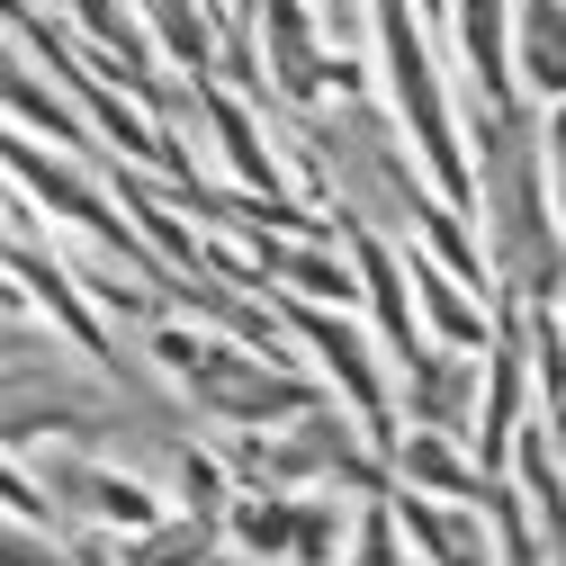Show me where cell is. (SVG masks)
<instances>
[{
  "label": "cell",
  "instance_id": "cell-1",
  "mask_svg": "<svg viewBox=\"0 0 566 566\" xmlns=\"http://www.w3.org/2000/svg\"><path fill=\"white\" fill-rule=\"evenodd\" d=\"M468 135H476V243L494 261L504 306H566V226L548 198L539 99H504V108L468 99Z\"/></svg>",
  "mask_w": 566,
  "mask_h": 566
},
{
  "label": "cell",
  "instance_id": "cell-2",
  "mask_svg": "<svg viewBox=\"0 0 566 566\" xmlns=\"http://www.w3.org/2000/svg\"><path fill=\"white\" fill-rule=\"evenodd\" d=\"M135 350H145V360L180 387V405L198 413L207 441H217V432H279V422H306L315 405H333V387H324L315 369L261 360V350L207 333V324H189V315H171L163 333H145Z\"/></svg>",
  "mask_w": 566,
  "mask_h": 566
},
{
  "label": "cell",
  "instance_id": "cell-3",
  "mask_svg": "<svg viewBox=\"0 0 566 566\" xmlns=\"http://www.w3.org/2000/svg\"><path fill=\"white\" fill-rule=\"evenodd\" d=\"M54 504H63V522L73 531H108V539H145V531H163L171 522V494L145 476V468H126V459H108V450H28L19 459Z\"/></svg>",
  "mask_w": 566,
  "mask_h": 566
},
{
  "label": "cell",
  "instance_id": "cell-4",
  "mask_svg": "<svg viewBox=\"0 0 566 566\" xmlns=\"http://www.w3.org/2000/svg\"><path fill=\"white\" fill-rule=\"evenodd\" d=\"M252 45H261V73H270V108H324L333 99L342 54H333V28L315 19V0H270Z\"/></svg>",
  "mask_w": 566,
  "mask_h": 566
},
{
  "label": "cell",
  "instance_id": "cell-5",
  "mask_svg": "<svg viewBox=\"0 0 566 566\" xmlns=\"http://www.w3.org/2000/svg\"><path fill=\"white\" fill-rule=\"evenodd\" d=\"M450 73L476 108L531 99L522 63H513V0H450Z\"/></svg>",
  "mask_w": 566,
  "mask_h": 566
},
{
  "label": "cell",
  "instance_id": "cell-6",
  "mask_svg": "<svg viewBox=\"0 0 566 566\" xmlns=\"http://www.w3.org/2000/svg\"><path fill=\"white\" fill-rule=\"evenodd\" d=\"M387 513L405 531V548L422 566H504V539H494V513L485 504H441V494H387Z\"/></svg>",
  "mask_w": 566,
  "mask_h": 566
},
{
  "label": "cell",
  "instance_id": "cell-7",
  "mask_svg": "<svg viewBox=\"0 0 566 566\" xmlns=\"http://www.w3.org/2000/svg\"><path fill=\"white\" fill-rule=\"evenodd\" d=\"M10 126H19V135H45V154H73V163H91V171L117 163V154L99 145V126L73 108V91H45V82H36V63H10Z\"/></svg>",
  "mask_w": 566,
  "mask_h": 566
},
{
  "label": "cell",
  "instance_id": "cell-8",
  "mask_svg": "<svg viewBox=\"0 0 566 566\" xmlns=\"http://www.w3.org/2000/svg\"><path fill=\"white\" fill-rule=\"evenodd\" d=\"M387 468H396V485L405 494H441V504H485V468H476V450L468 441H450V432H422V422H405V441L387 450Z\"/></svg>",
  "mask_w": 566,
  "mask_h": 566
},
{
  "label": "cell",
  "instance_id": "cell-9",
  "mask_svg": "<svg viewBox=\"0 0 566 566\" xmlns=\"http://www.w3.org/2000/svg\"><path fill=\"white\" fill-rule=\"evenodd\" d=\"M163 45V63H180V82H217L226 73V19L207 0H135Z\"/></svg>",
  "mask_w": 566,
  "mask_h": 566
},
{
  "label": "cell",
  "instance_id": "cell-10",
  "mask_svg": "<svg viewBox=\"0 0 566 566\" xmlns=\"http://www.w3.org/2000/svg\"><path fill=\"white\" fill-rule=\"evenodd\" d=\"M513 63L539 108H566V0H513Z\"/></svg>",
  "mask_w": 566,
  "mask_h": 566
},
{
  "label": "cell",
  "instance_id": "cell-11",
  "mask_svg": "<svg viewBox=\"0 0 566 566\" xmlns=\"http://www.w3.org/2000/svg\"><path fill=\"white\" fill-rule=\"evenodd\" d=\"M342 566H422V557L405 548V531H396L387 504H360V522H350V557H342Z\"/></svg>",
  "mask_w": 566,
  "mask_h": 566
},
{
  "label": "cell",
  "instance_id": "cell-12",
  "mask_svg": "<svg viewBox=\"0 0 566 566\" xmlns=\"http://www.w3.org/2000/svg\"><path fill=\"white\" fill-rule=\"evenodd\" d=\"M539 145H548V198H557V226H566V108H539Z\"/></svg>",
  "mask_w": 566,
  "mask_h": 566
},
{
  "label": "cell",
  "instance_id": "cell-13",
  "mask_svg": "<svg viewBox=\"0 0 566 566\" xmlns=\"http://www.w3.org/2000/svg\"><path fill=\"white\" fill-rule=\"evenodd\" d=\"M413 10H422V28H432V36L450 28V0H413Z\"/></svg>",
  "mask_w": 566,
  "mask_h": 566
},
{
  "label": "cell",
  "instance_id": "cell-14",
  "mask_svg": "<svg viewBox=\"0 0 566 566\" xmlns=\"http://www.w3.org/2000/svg\"><path fill=\"white\" fill-rule=\"evenodd\" d=\"M557 315H566V306H557Z\"/></svg>",
  "mask_w": 566,
  "mask_h": 566
}]
</instances>
